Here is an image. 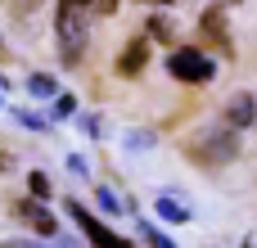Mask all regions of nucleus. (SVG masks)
Returning <instances> with one entry per match:
<instances>
[{
	"label": "nucleus",
	"instance_id": "f257e3e1",
	"mask_svg": "<svg viewBox=\"0 0 257 248\" xmlns=\"http://www.w3.org/2000/svg\"><path fill=\"white\" fill-rule=\"evenodd\" d=\"M185 158L190 163H199V167H221V163H230V158H239V136L226 127H212V131H203V136H194L190 145H185Z\"/></svg>",
	"mask_w": 257,
	"mask_h": 248
},
{
	"label": "nucleus",
	"instance_id": "f03ea898",
	"mask_svg": "<svg viewBox=\"0 0 257 248\" xmlns=\"http://www.w3.org/2000/svg\"><path fill=\"white\" fill-rule=\"evenodd\" d=\"M167 72H172L176 81H185V86H203V81H212L217 63H212L203 50H194V45H176L172 59H167Z\"/></svg>",
	"mask_w": 257,
	"mask_h": 248
},
{
	"label": "nucleus",
	"instance_id": "7ed1b4c3",
	"mask_svg": "<svg viewBox=\"0 0 257 248\" xmlns=\"http://www.w3.org/2000/svg\"><path fill=\"white\" fill-rule=\"evenodd\" d=\"M63 208H68V217L77 221V230L86 235V244H90V248H136L131 239H122V235H113V230H108V226H104L99 217H90V212H86V208H81L77 199H68Z\"/></svg>",
	"mask_w": 257,
	"mask_h": 248
},
{
	"label": "nucleus",
	"instance_id": "20e7f679",
	"mask_svg": "<svg viewBox=\"0 0 257 248\" xmlns=\"http://www.w3.org/2000/svg\"><path fill=\"white\" fill-rule=\"evenodd\" d=\"M9 208H14V217H18V221H27L36 235H45V239H54V235H59V221H54L36 199H18V203H9Z\"/></svg>",
	"mask_w": 257,
	"mask_h": 248
},
{
	"label": "nucleus",
	"instance_id": "39448f33",
	"mask_svg": "<svg viewBox=\"0 0 257 248\" xmlns=\"http://www.w3.org/2000/svg\"><path fill=\"white\" fill-rule=\"evenodd\" d=\"M253 122H257V95L235 90V95L226 99V127H230V131H244V127H253Z\"/></svg>",
	"mask_w": 257,
	"mask_h": 248
},
{
	"label": "nucleus",
	"instance_id": "423d86ee",
	"mask_svg": "<svg viewBox=\"0 0 257 248\" xmlns=\"http://www.w3.org/2000/svg\"><path fill=\"white\" fill-rule=\"evenodd\" d=\"M149 45H154V41H149L145 32H140V36H131V45H126V50H122V59H117V72H122V77H140V72L149 68Z\"/></svg>",
	"mask_w": 257,
	"mask_h": 248
},
{
	"label": "nucleus",
	"instance_id": "0eeeda50",
	"mask_svg": "<svg viewBox=\"0 0 257 248\" xmlns=\"http://www.w3.org/2000/svg\"><path fill=\"white\" fill-rule=\"evenodd\" d=\"M154 212L163 217V221H172V226H185L194 212H190V203H181V199H172V194H163V199H154Z\"/></svg>",
	"mask_w": 257,
	"mask_h": 248
},
{
	"label": "nucleus",
	"instance_id": "6e6552de",
	"mask_svg": "<svg viewBox=\"0 0 257 248\" xmlns=\"http://www.w3.org/2000/svg\"><path fill=\"white\" fill-rule=\"evenodd\" d=\"M203 32H208V41H217V45L226 50V9L212 5V9L203 14Z\"/></svg>",
	"mask_w": 257,
	"mask_h": 248
},
{
	"label": "nucleus",
	"instance_id": "1a4fd4ad",
	"mask_svg": "<svg viewBox=\"0 0 257 248\" xmlns=\"http://www.w3.org/2000/svg\"><path fill=\"white\" fill-rule=\"evenodd\" d=\"M145 36H149V41H176V23H172L167 14H154V18L145 23Z\"/></svg>",
	"mask_w": 257,
	"mask_h": 248
},
{
	"label": "nucleus",
	"instance_id": "9d476101",
	"mask_svg": "<svg viewBox=\"0 0 257 248\" xmlns=\"http://www.w3.org/2000/svg\"><path fill=\"white\" fill-rule=\"evenodd\" d=\"M27 194H32L36 203H45V199L54 194V185H50V176H45V172H32V176H27Z\"/></svg>",
	"mask_w": 257,
	"mask_h": 248
},
{
	"label": "nucleus",
	"instance_id": "9b49d317",
	"mask_svg": "<svg viewBox=\"0 0 257 248\" xmlns=\"http://www.w3.org/2000/svg\"><path fill=\"white\" fill-rule=\"evenodd\" d=\"M27 90H32L36 99H45V95H54V77H50V72H32V77H27Z\"/></svg>",
	"mask_w": 257,
	"mask_h": 248
},
{
	"label": "nucleus",
	"instance_id": "f8f14e48",
	"mask_svg": "<svg viewBox=\"0 0 257 248\" xmlns=\"http://www.w3.org/2000/svg\"><path fill=\"white\" fill-rule=\"evenodd\" d=\"M140 239H145V244H149V248H176V244H172V239H167V235H163V230H154L149 221L140 226Z\"/></svg>",
	"mask_w": 257,
	"mask_h": 248
},
{
	"label": "nucleus",
	"instance_id": "ddd939ff",
	"mask_svg": "<svg viewBox=\"0 0 257 248\" xmlns=\"http://www.w3.org/2000/svg\"><path fill=\"white\" fill-rule=\"evenodd\" d=\"M99 208H104V212H113V217H117V212H122V199H117V194H113V190H99Z\"/></svg>",
	"mask_w": 257,
	"mask_h": 248
},
{
	"label": "nucleus",
	"instance_id": "4468645a",
	"mask_svg": "<svg viewBox=\"0 0 257 248\" xmlns=\"http://www.w3.org/2000/svg\"><path fill=\"white\" fill-rule=\"evenodd\" d=\"M72 108H77V99H72V95H59V99H54V113H59V117H68Z\"/></svg>",
	"mask_w": 257,
	"mask_h": 248
},
{
	"label": "nucleus",
	"instance_id": "2eb2a0df",
	"mask_svg": "<svg viewBox=\"0 0 257 248\" xmlns=\"http://www.w3.org/2000/svg\"><path fill=\"white\" fill-rule=\"evenodd\" d=\"M117 5H122V0H95V14L108 18V14H117Z\"/></svg>",
	"mask_w": 257,
	"mask_h": 248
},
{
	"label": "nucleus",
	"instance_id": "dca6fc26",
	"mask_svg": "<svg viewBox=\"0 0 257 248\" xmlns=\"http://www.w3.org/2000/svg\"><path fill=\"white\" fill-rule=\"evenodd\" d=\"M5 167H14V149H0V172Z\"/></svg>",
	"mask_w": 257,
	"mask_h": 248
},
{
	"label": "nucleus",
	"instance_id": "f3484780",
	"mask_svg": "<svg viewBox=\"0 0 257 248\" xmlns=\"http://www.w3.org/2000/svg\"><path fill=\"white\" fill-rule=\"evenodd\" d=\"M0 248H36V244H23V239H9V244H0Z\"/></svg>",
	"mask_w": 257,
	"mask_h": 248
},
{
	"label": "nucleus",
	"instance_id": "a211bd4d",
	"mask_svg": "<svg viewBox=\"0 0 257 248\" xmlns=\"http://www.w3.org/2000/svg\"><path fill=\"white\" fill-rule=\"evenodd\" d=\"M68 5H77V9H95V0H68Z\"/></svg>",
	"mask_w": 257,
	"mask_h": 248
},
{
	"label": "nucleus",
	"instance_id": "6ab92c4d",
	"mask_svg": "<svg viewBox=\"0 0 257 248\" xmlns=\"http://www.w3.org/2000/svg\"><path fill=\"white\" fill-rule=\"evenodd\" d=\"M145 5H172V0H145Z\"/></svg>",
	"mask_w": 257,
	"mask_h": 248
},
{
	"label": "nucleus",
	"instance_id": "aec40b11",
	"mask_svg": "<svg viewBox=\"0 0 257 248\" xmlns=\"http://www.w3.org/2000/svg\"><path fill=\"white\" fill-rule=\"evenodd\" d=\"M230 5H239V0H230Z\"/></svg>",
	"mask_w": 257,
	"mask_h": 248
},
{
	"label": "nucleus",
	"instance_id": "412c9836",
	"mask_svg": "<svg viewBox=\"0 0 257 248\" xmlns=\"http://www.w3.org/2000/svg\"><path fill=\"white\" fill-rule=\"evenodd\" d=\"M0 45H5V41H0Z\"/></svg>",
	"mask_w": 257,
	"mask_h": 248
}]
</instances>
